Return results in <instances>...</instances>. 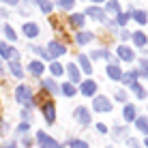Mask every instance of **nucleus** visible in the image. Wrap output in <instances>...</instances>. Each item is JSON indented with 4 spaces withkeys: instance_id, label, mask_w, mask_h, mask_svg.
I'll list each match as a JSON object with an SVG mask.
<instances>
[{
    "instance_id": "cd10ccee",
    "label": "nucleus",
    "mask_w": 148,
    "mask_h": 148,
    "mask_svg": "<svg viewBox=\"0 0 148 148\" xmlns=\"http://www.w3.org/2000/svg\"><path fill=\"white\" fill-rule=\"evenodd\" d=\"M43 86L47 90H52V92H56V84H54V82H43Z\"/></svg>"
},
{
    "instance_id": "b1692460",
    "label": "nucleus",
    "mask_w": 148,
    "mask_h": 148,
    "mask_svg": "<svg viewBox=\"0 0 148 148\" xmlns=\"http://www.w3.org/2000/svg\"><path fill=\"white\" fill-rule=\"evenodd\" d=\"M131 86H133V90H135V95H137V97H140V99H144V97H146V95H144V90H142V88H140V86H137V84H131Z\"/></svg>"
},
{
    "instance_id": "39448f33",
    "label": "nucleus",
    "mask_w": 148,
    "mask_h": 148,
    "mask_svg": "<svg viewBox=\"0 0 148 148\" xmlns=\"http://www.w3.org/2000/svg\"><path fill=\"white\" fill-rule=\"evenodd\" d=\"M75 118H77L82 125H88V122H90V116H88V112H86L84 108H77V110H75Z\"/></svg>"
},
{
    "instance_id": "4be33fe9",
    "label": "nucleus",
    "mask_w": 148,
    "mask_h": 148,
    "mask_svg": "<svg viewBox=\"0 0 148 148\" xmlns=\"http://www.w3.org/2000/svg\"><path fill=\"white\" fill-rule=\"evenodd\" d=\"M135 77H137V73H127L122 79H125L127 84H135Z\"/></svg>"
},
{
    "instance_id": "412c9836",
    "label": "nucleus",
    "mask_w": 148,
    "mask_h": 148,
    "mask_svg": "<svg viewBox=\"0 0 148 148\" xmlns=\"http://www.w3.org/2000/svg\"><path fill=\"white\" fill-rule=\"evenodd\" d=\"M79 64H82V69H84L86 73H90V64H88V58H84V56H82V58H79Z\"/></svg>"
},
{
    "instance_id": "a878e982",
    "label": "nucleus",
    "mask_w": 148,
    "mask_h": 148,
    "mask_svg": "<svg viewBox=\"0 0 148 148\" xmlns=\"http://www.w3.org/2000/svg\"><path fill=\"white\" fill-rule=\"evenodd\" d=\"M4 34H7L11 41H15V32H13V28H9V26H4Z\"/></svg>"
},
{
    "instance_id": "f03ea898",
    "label": "nucleus",
    "mask_w": 148,
    "mask_h": 148,
    "mask_svg": "<svg viewBox=\"0 0 148 148\" xmlns=\"http://www.w3.org/2000/svg\"><path fill=\"white\" fill-rule=\"evenodd\" d=\"M37 140H39V144H41V148H60L58 144H56V142L52 140V137H47L43 133V131H41V133L37 135Z\"/></svg>"
},
{
    "instance_id": "a211bd4d",
    "label": "nucleus",
    "mask_w": 148,
    "mask_h": 148,
    "mask_svg": "<svg viewBox=\"0 0 148 148\" xmlns=\"http://www.w3.org/2000/svg\"><path fill=\"white\" fill-rule=\"evenodd\" d=\"M62 92L67 95V97H73V95H75V88H73L71 84H64V86H62Z\"/></svg>"
},
{
    "instance_id": "0eeeda50",
    "label": "nucleus",
    "mask_w": 148,
    "mask_h": 148,
    "mask_svg": "<svg viewBox=\"0 0 148 148\" xmlns=\"http://www.w3.org/2000/svg\"><path fill=\"white\" fill-rule=\"evenodd\" d=\"M49 54H52V56L64 54V45H58V43H49Z\"/></svg>"
},
{
    "instance_id": "aec40b11",
    "label": "nucleus",
    "mask_w": 148,
    "mask_h": 148,
    "mask_svg": "<svg viewBox=\"0 0 148 148\" xmlns=\"http://www.w3.org/2000/svg\"><path fill=\"white\" fill-rule=\"evenodd\" d=\"M71 148H88V144L82 142V140H73V142H71Z\"/></svg>"
},
{
    "instance_id": "423d86ee",
    "label": "nucleus",
    "mask_w": 148,
    "mask_h": 148,
    "mask_svg": "<svg viewBox=\"0 0 148 148\" xmlns=\"http://www.w3.org/2000/svg\"><path fill=\"white\" fill-rule=\"evenodd\" d=\"M43 114H45V120L47 122H54L56 114H54V103H45L43 105Z\"/></svg>"
},
{
    "instance_id": "f3484780",
    "label": "nucleus",
    "mask_w": 148,
    "mask_h": 148,
    "mask_svg": "<svg viewBox=\"0 0 148 148\" xmlns=\"http://www.w3.org/2000/svg\"><path fill=\"white\" fill-rule=\"evenodd\" d=\"M133 41H135L137 45H144V43H146V37H144L142 32H135V34H133Z\"/></svg>"
},
{
    "instance_id": "f8f14e48",
    "label": "nucleus",
    "mask_w": 148,
    "mask_h": 148,
    "mask_svg": "<svg viewBox=\"0 0 148 148\" xmlns=\"http://www.w3.org/2000/svg\"><path fill=\"white\" fill-rule=\"evenodd\" d=\"M125 118L127 120H133L135 118V108H133V105H127V108H125Z\"/></svg>"
},
{
    "instance_id": "1a4fd4ad",
    "label": "nucleus",
    "mask_w": 148,
    "mask_h": 148,
    "mask_svg": "<svg viewBox=\"0 0 148 148\" xmlns=\"http://www.w3.org/2000/svg\"><path fill=\"white\" fill-rule=\"evenodd\" d=\"M30 73H32V75H41V73H43V64H41V62H30Z\"/></svg>"
},
{
    "instance_id": "bb28decb",
    "label": "nucleus",
    "mask_w": 148,
    "mask_h": 148,
    "mask_svg": "<svg viewBox=\"0 0 148 148\" xmlns=\"http://www.w3.org/2000/svg\"><path fill=\"white\" fill-rule=\"evenodd\" d=\"M131 15H135V19H137V22H142V24L146 22V15L142 13V11H137V13H131Z\"/></svg>"
},
{
    "instance_id": "dca6fc26",
    "label": "nucleus",
    "mask_w": 148,
    "mask_h": 148,
    "mask_svg": "<svg viewBox=\"0 0 148 148\" xmlns=\"http://www.w3.org/2000/svg\"><path fill=\"white\" fill-rule=\"evenodd\" d=\"M137 129L146 133V131H148V120L146 118H137Z\"/></svg>"
},
{
    "instance_id": "7ed1b4c3",
    "label": "nucleus",
    "mask_w": 148,
    "mask_h": 148,
    "mask_svg": "<svg viewBox=\"0 0 148 148\" xmlns=\"http://www.w3.org/2000/svg\"><path fill=\"white\" fill-rule=\"evenodd\" d=\"M95 110L97 112H110L112 110V103L105 99V97H97V99H95Z\"/></svg>"
},
{
    "instance_id": "473e14b6",
    "label": "nucleus",
    "mask_w": 148,
    "mask_h": 148,
    "mask_svg": "<svg viewBox=\"0 0 148 148\" xmlns=\"http://www.w3.org/2000/svg\"><path fill=\"white\" fill-rule=\"evenodd\" d=\"M2 148H15V144H4Z\"/></svg>"
},
{
    "instance_id": "72a5a7b5",
    "label": "nucleus",
    "mask_w": 148,
    "mask_h": 148,
    "mask_svg": "<svg viewBox=\"0 0 148 148\" xmlns=\"http://www.w3.org/2000/svg\"><path fill=\"white\" fill-rule=\"evenodd\" d=\"M146 146H148V140H146Z\"/></svg>"
},
{
    "instance_id": "2f4dec72",
    "label": "nucleus",
    "mask_w": 148,
    "mask_h": 148,
    "mask_svg": "<svg viewBox=\"0 0 148 148\" xmlns=\"http://www.w3.org/2000/svg\"><path fill=\"white\" fill-rule=\"evenodd\" d=\"M19 131H22V133H24V131H28V125H26V122H22V125H19Z\"/></svg>"
},
{
    "instance_id": "c85d7f7f",
    "label": "nucleus",
    "mask_w": 148,
    "mask_h": 148,
    "mask_svg": "<svg viewBox=\"0 0 148 148\" xmlns=\"http://www.w3.org/2000/svg\"><path fill=\"white\" fill-rule=\"evenodd\" d=\"M116 99H118V101H127V92H125V90H120V92H116Z\"/></svg>"
},
{
    "instance_id": "2eb2a0df",
    "label": "nucleus",
    "mask_w": 148,
    "mask_h": 148,
    "mask_svg": "<svg viewBox=\"0 0 148 148\" xmlns=\"http://www.w3.org/2000/svg\"><path fill=\"white\" fill-rule=\"evenodd\" d=\"M11 71H13L15 77H22V67H19L17 62H13V60H11Z\"/></svg>"
},
{
    "instance_id": "f257e3e1",
    "label": "nucleus",
    "mask_w": 148,
    "mask_h": 148,
    "mask_svg": "<svg viewBox=\"0 0 148 148\" xmlns=\"http://www.w3.org/2000/svg\"><path fill=\"white\" fill-rule=\"evenodd\" d=\"M15 97H17L19 103H24V105H32V97H30V88H28V86H19V88L15 90Z\"/></svg>"
},
{
    "instance_id": "9d476101",
    "label": "nucleus",
    "mask_w": 148,
    "mask_h": 148,
    "mask_svg": "<svg viewBox=\"0 0 148 148\" xmlns=\"http://www.w3.org/2000/svg\"><path fill=\"white\" fill-rule=\"evenodd\" d=\"M108 75H110L112 79H120V75H122V73H120V69H118V67H114V64H112V67H108Z\"/></svg>"
},
{
    "instance_id": "7c9ffc66",
    "label": "nucleus",
    "mask_w": 148,
    "mask_h": 148,
    "mask_svg": "<svg viewBox=\"0 0 148 148\" xmlns=\"http://www.w3.org/2000/svg\"><path fill=\"white\" fill-rule=\"evenodd\" d=\"M108 9H110V11H116V13H118V9H120V7H118V2H110V4H108Z\"/></svg>"
},
{
    "instance_id": "6ab92c4d",
    "label": "nucleus",
    "mask_w": 148,
    "mask_h": 148,
    "mask_svg": "<svg viewBox=\"0 0 148 148\" xmlns=\"http://www.w3.org/2000/svg\"><path fill=\"white\" fill-rule=\"evenodd\" d=\"M39 7L43 9L45 13H49V11H52V2H45V0H39Z\"/></svg>"
},
{
    "instance_id": "5701e85b",
    "label": "nucleus",
    "mask_w": 148,
    "mask_h": 148,
    "mask_svg": "<svg viewBox=\"0 0 148 148\" xmlns=\"http://www.w3.org/2000/svg\"><path fill=\"white\" fill-rule=\"evenodd\" d=\"M90 39H92V34H90V32H84V34H79V37H77L79 43H86V41H90Z\"/></svg>"
},
{
    "instance_id": "6e6552de",
    "label": "nucleus",
    "mask_w": 148,
    "mask_h": 148,
    "mask_svg": "<svg viewBox=\"0 0 148 148\" xmlns=\"http://www.w3.org/2000/svg\"><path fill=\"white\" fill-rule=\"evenodd\" d=\"M24 32H26L28 37H37V34H39V28L34 26V24H26V26H24Z\"/></svg>"
},
{
    "instance_id": "c756f323",
    "label": "nucleus",
    "mask_w": 148,
    "mask_h": 148,
    "mask_svg": "<svg viewBox=\"0 0 148 148\" xmlns=\"http://www.w3.org/2000/svg\"><path fill=\"white\" fill-rule=\"evenodd\" d=\"M60 7H67V9H71V7H73V0H60Z\"/></svg>"
},
{
    "instance_id": "4468645a",
    "label": "nucleus",
    "mask_w": 148,
    "mask_h": 148,
    "mask_svg": "<svg viewBox=\"0 0 148 148\" xmlns=\"http://www.w3.org/2000/svg\"><path fill=\"white\" fill-rule=\"evenodd\" d=\"M69 75H71V79H73V82H79V73H77V69H75L73 67V64H69Z\"/></svg>"
},
{
    "instance_id": "9b49d317",
    "label": "nucleus",
    "mask_w": 148,
    "mask_h": 148,
    "mask_svg": "<svg viewBox=\"0 0 148 148\" xmlns=\"http://www.w3.org/2000/svg\"><path fill=\"white\" fill-rule=\"evenodd\" d=\"M118 54H120L125 60H131V58H133V52H131L129 47H118Z\"/></svg>"
},
{
    "instance_id": "ddd939ff",
    "label": "nucleus",
    "mask_w": 148,
    "mask_h": 148,
    "mask_svg": "<svg viewBox=\"0 0 148 148\" xmlns=\"http://www.w3.org/2000/svg\"><path fill=\"white\" fill-rule=\"evenodd\" d=\"M71 24H73L75 28H79L82 24H84V17H82V15H71V19H69Z\"/></svg>"
},
{
    "instance_id": "20e7f679",
    "label": "nucleus",
    "mask_w": 148,
    "mask_h": 148,
    "mask_svg": "<svg viewBox=\"0 0 148 148\" xmlns=\"http://www.w3.org/2000/svg\"><path fill=\"white\" fill-rule=\"evenodd\" d=\"M95 90H97V84L92 79H88V82H84V84H82V95H95Z\"/></svg>"
},
{
    "instance_id": "393cba45",
    "label": "nucleus",
    "mask_w": 148,
    "mask_h": 148,
    "mask_svg": "<svg viewBox=\"0 0 148 148\" xmlns=\"http://www.w3.org/2000/svg\"><path fill=\"white\" fill-rule=\"evenodd\" d=\"M52 73H54V75H60V73H62V67H60L58 62H54V64H52Z\"/></svg>"
}]
</instances>
